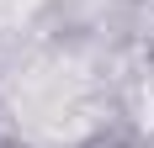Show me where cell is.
Listing matches in <instances>:
<instances>
[{"mask_svg": "<svg viewBox=\"0 0 154 148\" xmlns=\"http://www.w3.org/2000/svg\"><path fill=\"white\" fill-rule=\"evenodd\" d=\"M85 148H112V143H106V138H96V143H85Z\"/></svg>", "mask_w": 154, "mask_h": 148, "instance_id": "obj_1", "label": "cell"}]
</instances>
